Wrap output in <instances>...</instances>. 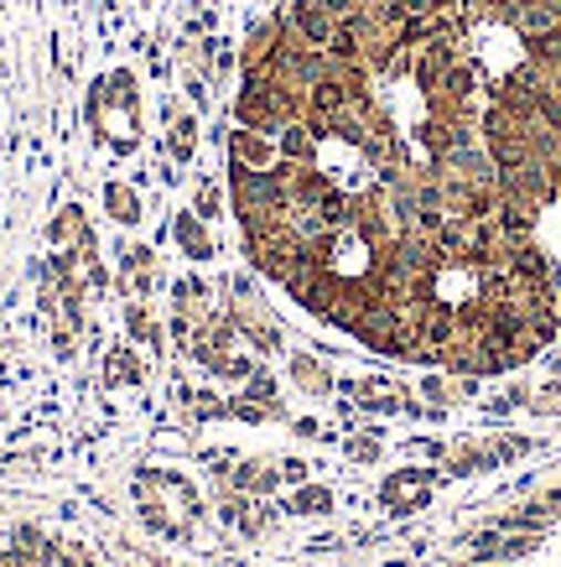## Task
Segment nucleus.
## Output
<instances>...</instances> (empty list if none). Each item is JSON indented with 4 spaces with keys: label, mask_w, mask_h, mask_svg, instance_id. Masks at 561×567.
Returning a JSON list of instances; mask_svg holds the SVG:
<instances>
[{
    "label": "nucleus",
    "mask_w": 561,
    "mask_h": 567,
    "mask_svg": "<svg viewBox=\"0 0 561 567\" xmlns=\"http://www.w3.org/2000/svg\"><path fill=\"white\" fill-rule=\"evenodd\" d=\"M291 380H297L302 391H312V395H323L328 385H333V375H328V370L312 360V354H297V360H291Z\"/></svg>",
    "instance_id": "9b49d317"
},
{
    "label": "nucleus",
    "mask_w": 561,
    "mask_h": 567,
    "mask_svg": "<svg viewBox=\"0 0 561 567\" xmlns=\"http://www.w3.org/2000/svg\"><path fill=\"white\" fill-rule=\"evenodd\" d=\"M328 505H333V495H328L323 484H307V489H297V495L287 499L291 516H318V511H328Z\"/></svg>",
    "instance_id": "4468645a"
},
{
    "label": "nucleus",
    "mask_w": 561,
    "mask_h": 567,
    "mask_svg": "<svg viewBox=\"0 0 561 567\" xmlns=\"http://www.w3.org/2000/svg\"><path fill=\"white\" fill-rule=\"evenodd\" d=\"M291 27L312 42V48H323L328 52V42H333V32H339V17H333V6L328 0H291Z\"/></svg>",
    "instance_id": "20e7f679"
},
{
    "label": "nucleus",
    "mask_w": 561,
    "mask_h": 567,
    "mask_svg": "<svg viewBox=\"0 0 561 567\" xmlns=\"http://www.w3.org/2000/svg\"><path fill=\"white\" fill-rule=\"evenodd\" d=\"M52 240H58V245H79V250H84V245H89L84 208H63V214H58V224H52Z\"/></svg>",
    "instance_id": "f8f14e48"
},
{
    "label": "nucleus",
    "mask_w": 561,
    "mask_h": 567,
    "mask_svg": "<svg viewBox=\"0 0 561 567\" xmlns=\"http://www.w3.org/2000/svg\"><path fill=\"white\" fill-rule=\"evenodd\" d=\"M89 115L100 125L104 136L115 141V152H131L141 141V121H136V79L120 69V73H104L94 84V100H89Z\"/></svg>",
    "instance_id": "f257e3e1"
},
{
    "label": "nucleus",
    "mask_w": 561,
    "mask_h": 567,
    "mask_svg": "<svg viewBox=\"0 0 561 567\" xmlns=\"http://www.w3.org/2000/svg\"><path fill=\"white\" fill-rule=\"evenodd\" d=\"M198 214H204V219L219 214V188H214V183H198Z\"/></svg>",
    "instance_id": "dca6fc26"
},
{
    "label": "nucleus",
    "mask_w": 561,
    "mask_h": 567,
    "mask_svg": "<svg viewBox=\"0 0 561 567\" xmlns=\"http://www.w3.org/2000/svg\"><path fill=\"white\" fill-rule=\"evenodd\" d=\"M193 152H198V121H193V115H177V125H172V156H177V162H193Z\"/></svg>",
    "instance_id": "2eb2a0df"
},
{
    "label": "nucleus",
    "mask_w": 561,
    "mask_h": 567,
    "mask_svg": "<svg viewBox=\"0 0 561 567\" xmlns=\"http://www.w3.org/2000/svg\"><path fill=\"white\" fill-rule=\"evenodd\" d=\"M104 208H110V219L115 224H136L141 219V198H136V188H125V183H110V188H104Z\"/></svg>",
    "instance_id": "1a4fd4ad"
},
{
    "label": "nucleus",
    "mask_w": 561,
    "mask_h": 567,
    "mask_svg": "<svg viewBox=\"0 0 561 567\" xmlns=\"http://www.w3.org/2000/svg\"><path fill=\"white\" fill-rule=\"evenodd\" d=\"M276 162H281V146H276V136L235 125V136H229V167H250V173H266V167H276Z\"/></svg>",
    "instance_id": "7ed1b4c3"
},
{
    "label": "nucleus",
    "mask_w": 561,
    "mask_h": 567,
    "mask_svg": "<svg viewBox=\"0 0 561 567\" xmlns=\"http://www.w3.org/2000/svg\"><path fill=\"white\" fill-rule=\"evenodd\" d=\"M120 281H125V292L141 297V302L156 292V250L152 245H131V250L120 256Z\"/></svg>",
    "instance_id": "39448f33"
},
{
    "label": "nucleus",
    "mask_w": 561,
    "mask_h": 567,
    "mask_svg": "<svg viewBox=\"0 0 561 567\" xmlns=\"http://www.w3.org/2000/svg\"><path fill=\"white\" fill-rule=\"evenodd\" d=\"M235 121L245 125V131H266V136H276L281 131V104H276L271 84L266 79H245L239 84V100H235Z\"/></svg>",
    "instance_id": "f03ea898"
},
{
    "label": "nucleus",
    "mask_w": 561,
    "mask_h": 567,
    "mask_svg": "<svg viewBox=\"0 0 561 567\" xmlns=\"http://www.w3.org/2000/svg\"><path fill=\"white\" fill-rule=\"evenodd\" d=\"M125 328H131V339H141V344H162V323L152 318V308H146L141 297H131V308H125Z\"/></svg>",
    "instance_id": "9d476101"
},
{
    "label": "nucleus",
    "mask_w": 561,
    "mask_h": 567,
    "mask_svg": "<svg viewBox=\"0 0 561 567\" xmlns=\"http://www.w3.org/2000/svg\"><path fill=\"white\" fill-rule=\"evenodd\" d=\"M172 235L183 245V256H193V260L214 256V235L204 229V214H177V219H172Z\"/></svg>",
    "instance_id": "0eeeda50"
},
{
    "label": "nucleus",
    "mask_w": 561,
    "mask_h": 567,
    "mask_svg": "<svg viewBox=\"0 0 561 567\" xmlns=\"http://www.w3.org/2000/svg\"><path fill=\"white\" fill-rule=\"evenodd\" d=\"M104 375L115 380V385H136L141 380V360L131 354V349L120 344V349H110V360H104Z\"/></svg>",
    "instance_id": "ddd939ff"
},
{
    "label": "nucleus",
    "mask_w": 561,
    "mask_h": 567,
    "mask_svg": "<svg viewBox=\"0 0 561 567\" xmlns=\"http://www.w3.org/2000/svg\"><path fill=\"white\" fill-rule=\"evenodd\" d=\"M426 484L432 480H426L422 468H406V474H395V480L385 484V499H391L395 511H411V505H422L426 499Z\"/></svg>",
    "instance_id": "6e6552de"
},
{
    "label": "nucleus",
    "mask_w": 561,
    "mask_h": 567,
    "mask_svg": "<svg viewBox=\"0 0 561 567\" xmlns=\"http://www.w3.org/2000/svg\"><path fill=\"white\" fill-rule=\"evenodd\" d=\"M276 146H281V156H287V162H318V152H323V136H318V131H312V125H281V131H276Z\"/></svg>",
    "instance_id": "423d86ee"
},
{
    "label": "nucleus",
    "mask_w": 561,
    "mask_h": 567,
    "mask_svg": "<svg viewBox=\"0 0 561 567\" xmlns=\"http://www.w3.org/2000/svg\"><path fill=\"white\" fill-rule=\"evenodd\" d=\"M276 468H281V480H287V484H302L307 480V464H302V458H287V464H276Z\"/></svg>",
    "instance_id": "f3484780"
}]
</instances>
